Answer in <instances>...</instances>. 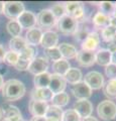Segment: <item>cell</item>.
Masks as SVG:
<instances>
[{
	"instance_id": "83f0119b",
	"label": "cell",
	"mask_w": 116,
	"mask_h": 121,
	"mask_svg": "<svg viewBox=\"0 0 116 121\" xmlns=\"http://www.w3.org/2000/svg\"><path fill=\"white\" fill-rule=\"evenodd\" d=\"M6 29L12 37L20 36L21 31H22L21 26L17 22V20H9L6 24Z\"/></svg>"
},
{
	"instance_id": "d6a6232c",
	"label": "cell",
	"mask_w": 116,
	"mask_h": 121,
	"mask_svg": "<svg viewBox=\"0 0 116 121\" xmlns=\"http://www.w3.org/2000/svg\"><path fill=\"white\" fill-rule=\"evenodd\" d=\"M91 32L89 31L88 27H80L79 24H78V27H77V30L75 31L74 33V36H75V39L78 40V41H81V43H83V41L86 39V37L88 36V35Z\"/></svg>"
},
{
	"instance_id": "f907efd6",
	"label": "cell",
	"mask_w": 116,
	"mask_h": 121,
	"mask_svg": "<svg viewBox=\"0 0 116 121\" xmlns=\"http://www.w3.org/2000/svg\"><path fill=\"white\" fill-rule=\"evenodd\" d=\"M113 41H114V43H115V45H116V37L114 39V40H113Z\"/></svg>"
},
{
	"instance_id": "cb8c5ba5",
	"label": "cell",
	"mask_w": 116,
	"mask_h": 121,
	"mask_svg": "<svg viewBox=\"0 0 116 121\" xmlns=\"http://www.w3.org/2000/svg\"><path fill=\"white\" fill-rule=\"evenodd\" d=\"M46 119L47 121H62L63 118V110L60 107L51 105L47 107V110L46 112Z\"/></svg>"
},
{
	"instance_id": "ffe728a7",
	"label": "cell",
	"mask_w": 116,
	"mask_h": 121,
	"mask_svg": "<svg viewBox=\"0 0 116 121\" xmlns=\"http://www.w3.org/2000/svg\"><path fill=\"white\" fill-rule=\"evenodd\" d=\"M95 63L100 66L107 67L111 64V52L107 48H100L95 52Z\"/></svg>"
},
{
	"instance_id": "60d3db41",
	"label": "cell",
	"mask_w": 116,
	"mask_h": 121,
	"mask_svg": "<svg viewBox=\"0 0 116 121\" xmlns=\"http://www.w3.org/2000/svg\"><path fill=\"white\" fill-rule=\"evenodd\" d=\"M5 54H6L5 48L3 47L2 44H0V63L3 62V59H4V56H5Z\"/></svg>"
},
{
	"instance_id": "7a4b0ae2",
	"label": "cell",
	"mask_w": 116,
	"mask_h": 121,
	"mask_svg": "<svg viewBox=\"0 0 116 121\" xmlns=\"http://www.w3.org/2000/svg\"><path fill=\"white\" fill-rule=\"evenodd\" d=\"M64 5H65L67 15H69V16L74 18L78 23L84 21L85 10H84V5L82 2L70 1V2H66Z\"/></svg>"
},
{
	"instance_id": "bcb514c9",
	"label": "cell",
	"mask_w": 116,
	"mask_h": 121,
	"mask_svg": "<svg viewBox=\"0 0 116 121\" xmlns=\"http://www.w3.org/2000/svg\"><path fill=\"white\" fill-rule=\"evenodd\" d=\"M3 8H4V2L0 1V14L3 13Z\"/></svg>"
},
{
	"instance_id": "d4e9b609",
	"label": "cell",
	"mask_w": 116,
	"mask_h": 121,
	"mask_svg": "<svg viewBox=\"0 0 116 121\" xmlns=\"http://www.w3.org/2000/svg\"><path fill=\"white\" fill-rule=\"evenodd\" d=\"M71 68L69 60H67L65 59H61L55 62L53 64V70L55 72V74L60 75V76H65V74L69 71V69Z\"/></svg>"
},
{
	"instance_id": "8992f818",
	"label": "cell",
	"mask_w": 116,
	"mask_h": 121,
	"mask_svg": "<svg viewBox=\"0 0 116 121\" xmlns=\"http://www.w3.org/2000/svg\"><path fill=\"white\" fill-rule=\"evenodd\" d=\"M36 24L39 28L50 29L57 24V20L50 9H43L36 16Z\"/></svg>"
},
{
	"instance_id": "7bdbcfd3",
	"label": "cell",
	"mask_w": 116,
	"mask_h": 121,
	"mask_svg": "<svg viewBox=\"0 0 116 121\" xmlns=\"http://www.w3.org/2000/svg\"><path fill=\"white\" fill-rule=\"evenodd\" d=\"M30 121H47L44 116H37V117H32Z\"/></svg>"
},
{
	"instance_id": "ee69618b",
	"label": "cell",
	"mask_w": 116,
	"mask_h": 121,
	"mask_svg": "<svg viewBox=\"0 0 116 121\" xmlns=\"http://www.w3.org/2000/svg\"><path fill=\"white\" fill-rule=\"evenodd\" d=\"M82 121H98V119L95 118V117H93V116H89V117H86V118H84Z\"/></svg>"
},
{
	"instance_id": "5bb4252c",
	"label": "cell",
	"mask_w": 116,
	"mask_h": 121,
	"mask_svg": "<svg viewBox=\"0 0 116 121\" xmlns=\"http://www.w3.org/2000/svg\"><path fill=\"white\" fill-rule=\"evenodd\" d=\"M47 102L43 101H39V100H30L28 104V109L29 112L33 115V117L37 116H44L47 110Z\"/></svg>"
},
{
	"instance_id": "b9f144b4",
	"label": "cell",
	"mask_w": 116,
	"mask_h": 121,
	"mask_svg": "<svg viewBox=\"0 0 116 121\" xmlns=\"http://www.w3.org/2000/svg\"><path fill=\"white\" fill-rule=\"evenodd\" d=\"M111 64L116 66V50L111 52Z\"/></svg>"
},
{
	"instance_id": "6da1fadb",
	"label": "cell",
	"mask_w": 116,
	"mask_h": 121,
	"mask_svg": "<svg viewBox=\"0 0 116 121\" xmlns=\"http://www.w3.org/2000/svg\"><path fill=\"white\" fill-rule=\"evenodd\" d=\"M1 91L2 97L7 102H13L23 97L26 89L21 81L16 80V79H10V80L4 82Z\"/></svg>"
},
{
	"instance_id": "1f68e13d",
	"label": "cell",
	"mask_w": 116,
	"mask_h": 121,
	"mask_svg": "<svg viewBox=\"0 0 116 121\" xmlns=\"http://www.w3.org/2000/svg\"><path fill=\"white\" fill-rule=\"evenodd\" d=\"M52 11V13L55 16L56 20H59L60 18H62L63 16L66 15V9H65V5L61 4V3H56L52 6V8L50 9Z\"/></svg>"
},
{
	"instance_id": "8d00e7d4",
	"label": "cell",
	"mask_w": 116,
	"mask_h": 121,
	"mask_svg": "<svg viewBox=\"0 0 116 121\" xmlns=\"http://www.w3.org/2000/svg\"><path fill=\"white\" fill-rule=\"evenodd\" d=\"M19 58L31 62V60L35 58V51H34V48H33L32 47H29V45H27V47L19 54Z\"/></svg>"
},
{
	"instance_id": "f6af8a7d",
	"label": "cell",
	"mask_w": 116,
	"mask_h": 121,
	"mask_svg": "<svg viewBox=\"0 0 116 121\" xmlns=\"http://www.w3.org/2000/svg\"><path fill=\"white\" fill-rule=\"evenodd\" d=\"M3 84H4V80H3V77H2V75L0 74V90L2 89Z\"/></svg>"
},
{
	"instance_id": "2e32d148",
	"label": "cell",
	"mask_w": 116,
	"mask_h": 121,
	"mask_svg": "<svg viewBox=\"0 0 116 121\" xmlns=\"http://www.w3.org/2000/svg\"><path fill=\"white\" fill-rule=\"evenodd\" d=\"M59 43V35L55 31L52 30H47L44 33H43L42 40H40V44L43 45V48H56Z\"/></svg>"
},
{
	"instance_id": "4316f807",
	"label": "cell",
	"mask_w": 116,
	"mask_h": 121,
	"mask_svg": "<svg viewBox=\"0 0 116 121\" xmlns=\"http://www.w3.org/2000/svg\"><path fill=\"white\" fill-rule=\"evenodd\" d=\"M52 105L54 106H57V107H65L69 104V101H70V96L67 94L66 92H62V93H58V94H55L52 98Z\"/></svg>"
},
{
	"instance_id": "9a60e30c",
	"label": "cell",
	"mask_w": 116,
	"mask_h": 121,
	"mask_svg": "<svg viewBox=\"0 0 116 121\" xmlns=\"http://www.w3.org/2000/svg\"><path fill=\"white\" fill-rule=\"evenodd\" d=\"M76 60L82 67H92L95 64V52L82 50L78 52Z\"/></svg>"
},
{
	"instance_id": "f35d334b",
	"label": "cell",
	"mask_w": 116,
	"mask_h": 121,
	"mask_svg": "<svg viewBox=\"0 0 116 121\" xmlns=\"http://www.w3.org/2000/svg\"><path fill=\"white\" fill-rule=\"evenodd\" d=\"M29 64H30L29 60H23V59L19 58L17 60V63L14 65V68H15L17 71H26L28 69Z\"/></svg>"
},
{
	"instance_id": "30bf717a",
	"label": "cell",
	"mask_w": 116,
	"mask_h": 121,
	"mask_svg": "<svg viewBox=\"0 0 116 121\" xmlns=\"http://www.w3.org/2000/svg\"><path fill=\"white\" fill-rule=\"evenodd\" d=\"M74 110L78 113L80 118H86V117L91 116L93 112V105L87 99L78 100L74 105Z\"/></svg>"
},
{
	"instance_id": "277c9868",
	"label": "cell",
	"mask_w": 116,
	"mask_h": 121,
	"mask_svg": "<svg viewBox=\"0 0 116 121\" xmlns=\"http://www.w3.org/2000/svg\"><path fill=\"white\" fill-rule=\"evenodd\" d=\"M25 10L24 4L19 1H8L4 2L3 13L10 20H17L20 14Z\"/></svg>"
},
{
	"instance_id": "5b68a950",
	"label": "cell",
	"mask_w": 116,
	"mask_h": 121,
	"mask_svg": "<svg viewBox=\"0 0 116 121\" xmlns=\"http://www.w3.org/2000/svg\"><path fill=\"white\" fill-rule=\"evenodd\" d=\"M78 22L72 18L69 15H65L63 16L62 18L57 21V27L58 30L61 31L63 35H74L75 31L77 30L78 27Z\"/></svg>"
},
{
	"instance_id": "c3c4849f",
	"label": "cell",
	"mask_w": 116,
	"mask_h": 121,
	"mask_svg": "<svg viewBox=\"0 0 116 121\" xmlns=\"http://www.w3.org/2000/svg\"><path fill=\"white\" fill-rule=\"evenodd\" d=\"M2 117H3V113H2V109L0 108V120L2 119Z\"/></svg>"
},
{
	"instance_id": "4fadbf2b",
	"label": "cell",
	"mask_w": 116,
	"mask_h": 121,
	"mask_svg": "<svg viewBox=\"0 0 116 121\" xmlns=\"http://www.w3.org/2000/svg\"><path fill=\"white\" fill-rule=\"evenodd\" d=\"M100 44V36L97 32L91 31L86 37V39L82 43V50L87 52H94L98 48Z\"/></svg>"
},
{
	"instance_id": "8fae6325",
	"label": "cell",
	"mask_w": 116,
	"mask_h": 121,
	"mask_svg": "<svg viewBox=\"0 0 116 121\" xmlns=\"http://www.w3.org/2000/svg\"><path fill=\"white\" fill-rule=\"evenodd\" d=\"M17 22L19 23L22 29H30L32 27H35L36 25V16L35 14L28 10H24L20 14V16L17 18Z\"/></svg>"
},
{
	"instance_id": "d590c367",
	"label": "cell",
	"mask_w": 116,
	"mask_h": 121,
	"mask_svg": "<svg viewBox=\"0 0 116 121\" xmlns=\"http://www.w3.org/2000/svg\"><path fill=\"white\" fill-rule=\"evenodd\" d=\"M46 56L48 60H53V62H57V60L63 59L62 56H61V52H60L59 48L56 47V48H47L46 50Z\"/></svg>"
},
{
	"instance_id": "484cf974",
	"label": "cell",
	"mask_w": 116,
	"mask_h": 121,
	"mask_svg": "<svg viewBox=\"0 0 116 121\" xmlns=\"http://www.w3.org/2000/svg\"><path fill=\"white\" fill-rule=\"evenodd\" d=\"M50 81H51V74L47 73V72L36 75L34 76V79H33L35 88H48Z\"/></svg>"
},
{
	"instance_id": "7dc6e473",
	"label": "cell",
	"mask_w": 116,
	"mask_h": 121,
	"mask_svg": "<svg viewBox=\"0 0 116 121\" xmlns=\"http://www.w3.org/2000/svg\"><path fill=\"white\" fill-rule=\"evenodd\" d=\"M112 15H113L114 19H116V3H114V7H113V12H112Z\"/></svg>"
},
{
	"instance_id": "f1b7e54d",
	"label": "cell",
	"mask_w": 116,
	"mask_h": 121,
	"mask_svg": "<svg viewBox=\"0 0 116 121\" xmlns=\"http://www.w3.org/2000/svg\"><path fill=\"white\" fill-rule=\"evenodd\" d=\"M2 113L4 114V118H11V117H13V116L21 115L20 110L16 106H12V105L7 104V103L3 104Z\"/></svg>"
},
{
	"instance_id": "52a82bcc",
	"label": "cell",
	"mask_w": 116,
	"mask_h": 121,
	"mask_svg": "<svg viewBox=\"0 0 116 121\" xmlns=\"http://www.w3.org/2000/svg\"><path fill=\"white\" fill-rule=\"evenodd\" d=\"M84 82L90 87L91 90H99L104 86V77L99 72L92 71L85 75Z\"/></svg>"
},
{
	"instance_id": "e575fe53",
	"label": "cell",
	"mask_w": 116,
	"mask_h": 121,
	"mask_svg": "<svg viewBox=\"0 0 116 121\" xmlns=\"http://www.w3.org/2000/svg\"><path fill=\"white\" fill-rule=\"evenodd\" d=\"M62 121H81V118L74 109H68L63 112Z\"/></svg>"
},
{
	"instance_id": "4dcf8cb0",
	"label": "cell",
	"mask_w": 116,
	"mask_h": 121,
	"mask_svg": "<svg viewBox=\"0 0 116 121\" xmlns=\"http://www.w3.org/2000/svg\"><path fill=\"white\" fill-rule=\"evenodd\" d=\"M104 93L109 98H116V79L108 80L104 86Z\"/></svg>"
},
{
	"instance_id": "ab89813d",
	"label": "cell",
	"mask_w": 116,
	"mask_h": 121,
	"mask_svg": "<svg viewBox=\"0 0 116 121\" xmlns=\"http://www.w3.org/2000/svg\"><path fill=\"white\" fill-rule=\"evenodd\" d=\"M105 74L109 80L111 79H116V66L113 64H110L105 68Z\"/></svg>"
},
{
	"instance_id": "7c38bea8",
	"label": "cell",
	"mask_w": 116,
	"mask_h": 121,
	"mask_svg": "<svg viewBox=\"0 0 116 121\" xmlns=\"http://www.w3.org/2000/svg\"><path fill=\"white\" fill-rule=\"evenodd\" d=\"M66 86H67V82L65 81L63 76H60L57 74H51V81H50V85H48V89L52 91V93L54 95L64 92L66 89Z\"/></svg>"
},
{
	"instance_id": "f546056e",
	"label": "cell",
	"mask_w": 116,
	"mask_h": 121,
	"mask_svg": "<svg viewBox=\"0 0 116 121\" xmlns=\"http://www.w3.org/2000/svg\"><path fill=\"white\" fill-rule=\"evenodd\" d=\"M101 35H102V39L104 41H106V43H109L111 41H113L114 39L116 37V28L112 25L107 26L106 28L102 29Z\"/></svg>"
},
{
	"instance_id": "44dd1931",
	"label": "cell",
	"mask_w": 116,
	"mask_h": 121,
	"mask_svg": "<svg viewBox=\"0 0 116 121\" xmlns=\"http://www.w3.org/2000/svg\"><path fill=\"white\" fill-rule=\"evenodd\" d=\"M93 24L96 28L98 29H104L106 28L107 26L110 25L111 22V17L108 16V15L102 13L101 11H98L93 17Z\"/></svg>"
},
{
	"instance_id": "9c48e42d",
	"label": "cell",
	"mask_w": 116,
	"mask_h": 121,
	"mask_svg": "<svg viewBox=\"0 0 116 121\" xmlns=\"http://www.w3.org/2000/svg\"><path fill=\"white\" fill-rule=\"evenodd\" d=\"M71 91H72L75 98H77L78 100H83V99L88 100L92 96V90L90 89V87L85 82H82V81L73 85Z\"/></svg>"
},
{
	"instance_id": "603a6c76",
	"label": "cell",
	"mask_w": 116,
	"mask_h": 121,
	"mask_svg": "<svg viewBox=\"0 0 116 121\" xmlns=\"http://www.w3.org/2000/svg\"><path fill=\"white\" fill-rule=\"evenodd\" d=\"M82 78H83V74H82V72L79 69H77V68H70L69 71L64 76L65 81L72 85H75V84H77V83L81 82Z\"/></svg>"
},
{
	"instance_id": "681fc988",
	"label": "cell",
	"mask_w": 116,
	"mask_h": 121,
	"mask_svg": "<svg viewBox=\"0 0 116 121\" xmlns=\"http://www.w3.org/2000/svg\"><path fill=\"white\" fill-rule=\"evenodd\" d=\"M2 121H10V120H9V119H7V118H4V119H3Z\"/></svg>"
},
{
	"instance_id": "3957f363",
	"label": "cell",
	"mask_w": 116,
	"mask_h": 121,
	"mask_svg": "<svg viewBox=\"0 0 116 121\" xmlns=\"http://www.w3.org/2000/svg\"><path fill=\"white\" fill-rule=\"evenodd\" d=\"M97 113L101 119L105 121L113 120L116 117V104L110 100L102 101L97 107Z\"/></svg>"
},
{
	"instance_id": "7402d4cb",
	"label": "cell",
	"mask_w": 116,
	"mask_h": 121,
	"mask_svg": "<svg viewBox=\"0 0 116 121\" xmlns=\"http://www.w3.org/2000/svg\"><path fill=\"white\" fill-rule=\"evenodd\" d=\"M8 45H9V50L11 52H16V54L19 55L27 47V43L25 41V39H23L21 36H16V37H12L9 40Z\"/></svg>"
},
{
	"instance_id": "d6986e66",
	"label": "cell",
	"mask_w": 116,
	"mask_h": 121,
	"mask_svg": "<svg viewBox=\"0 0 116 121\" xmlns=\"http://www.w3.org/2000/svg\"><path fill=\"white\" fill-rule=\"evenodd\" d=\"M58 48H59L60 52H61L62 58L67 60H70V59H74L77 56V54H78L77 48L71 43H63L59 45Z\"/></svg>"
},
{
	"instance_id": "ac0fdd59",
	"label": "cell",
	"mask_w": 116,
	"mask_h": 121,
	"mask_svg": "<svg viewBox=\"0 0 116 121\" xmlns=\"http://www.w3.org/2000/svg\"><path fill=\"white\" fill-rule=\"evenodd\" d=\"M30 96L32 100L47 102L52 100L54 94L52 93V91L48 88H34L31 91Z\"/></svg>"
},
{
	"instance_id": "836d02e7",
	"label": "cell",
	"mask_w": 116,
	"mask_h": 121,
	"mask_svg": "<svg viewBox=\"0 0 116 121\" xmlns=\"http://www.w3.org/2000/svg\"><path fill=\"white\" fill-rule=\"evenodd\" d=\"M18 59H19V55L16 54V52H6V54H5V56H4V59H3V63H5L6 65H8V66H13L17 63V60Z\"/></svg>"
},
{
	"instance_id": "ba28073f",
	"label": "cell",
	"mask_w": 116,
	"mask_h": 121,
	"mask_svg": "<svg viewBox=\"0 0 116 121\" xmlns=\"http://www.w3.org/2000/svg\"><path fill=\"white\" fill-rule=\"evenodd\" d=\"M47 68H48L47 59L43 58V56H35L29 64L27 71L29 73L36 76L42 73H44V72H47Z\"/></svg>"
},
{
	"instance_id": "74e56055",
	"label": "cell",
	"mask_w": 116,
	"mask_h": 121,
	"mask_svg": "<svg viewBox=\"0 0 116 121\" xmlns=\"http://www.w3.org/2000/svg\"><path fill=\"white\" fill-rule=\"evenodd\" d=\"M100 9H101V12L110 16L113 12V7H114V3L109 2V1H102L100 2Z\"/></svg>"
},
{
	"instance_id": "e0dca14e",
	"label": "cell",
	"mask_w": 116,
	"mask_h": 121,
	"mask_svg": "<svg viewBox=\"0 0 116 121\" xmlns=\"http://www.w3.org/2000/svg\"><path fill=\"white\" fill-rule=\"evenodd\" d=\"M43 36V31L40 28L37 27H32L30 29H28L25 35V41H26L27 45L29 47H34L40 43Z\"/></svg>"
}]
</instances>
